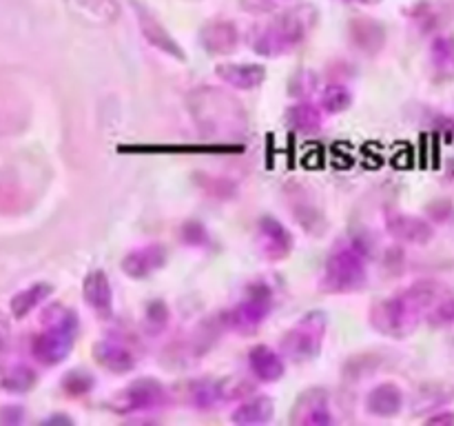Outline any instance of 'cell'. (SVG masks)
I'll list each match as a JSON object with an SVG mask.
<instances>
[{
    "instance_id": "ba28073f",
    "label": "cell",
    "mask_w": 454,
    "mask_h": 426,
    "mask_svg": "<svg viewBox=\"0 0 454 426\" xmlns=\"http://www.w3.org/2000/svg\"><path fill=\"white\" fill-rule=\"evenodd\" d=\"M168 404L167 386L153 377H137L131 384L124 386L115 398H111L109 408L120 415H131V413L158 411Z\"/></svg>"
},
{
    "instance_id": "7402d4cb",
    "label": "cell",
    "mask_w": 454,
    "mask_h": 426,
    "mask_svg": "<svg viewBox=\"0 0 454 426\" xmlns=\"http://www.w3.org/2000/svg\"><path fill=\"white\" fill-rule=\"evenodd\" d=\"M430 67L437 83L454 80V36L439 34L430 43Z\"/></svg>"
},
{
    "instance_id": "52a82bcc",
    "label": "cell",
    "mask_w": 454,
    "mask_h": 426,
    "mask_svg": "<svg viewBox=\"0 0 454 426\" xmlns=\"http://www.w3.org/2000/svg\"><path fill=\"white\" fill-rule=\"evenodd\" d=\"M273 311V288L264 282H255L247 288V296L224 315V324L235 333L251 335L264 324Z\"/></svg>"
},
{
    "instance_id": "603a6c76",
    "label": "cell",
    "mask_w": 454,
    "mask_h": 426,
    "mask_svg": "<svg viewBox=\"0 0 454 426\" xmlns=\"http://www.w3.org/2000/svg\"><path fill=\"white\" fill-rule=\"evenodd\" d=\"M275 413V404L269 395H255L251 399H244L238 408L233 411L231 420L233 424L251 426V424H266L270 422Z\"/></svg>"
},
{
    "instance_id": "836d02e7",
    "label": "cell",
    "mask_w": 454,
    "mask_h": 426,
    "mask_svg": "<svg viewBox=\"0 0 454 426\" xmlns=\"http://www.w3.org/2000/svg\"><path fill=\"white\" fill-rule=\"evenodd\" d=\"M242 7L247 9V12L262 13V12H270L275 4L269 3V0H242Z\"/></svg>"
},
{
    "instance_id": "5bb4252c",
    "label": "cell",
    "mask_w": 454,
    "mask_h": 426,
    "mask_svg": "<svg viewBox=\"0 0 454 426\" xmlns=\"http://www.w3.org/2000/svg\"><path fill=\"white\" fill-rule=\"evenodd\" d=\"M200 43L211 56H226L239 44V31L231 20H211L200 31Z\"/></svg>"
},
{
    "instance_id": "44dd1931",
    "label": "cell",
    "mask_w": 454,
    "mask_h": 426,
    "mask_svg": "<svg viewBox=\"0 0 454 426\" xmlns=\"http://www.w3.org/2000/svg\"><path fill=\"white\" fill-rule=\"evenodd\" d=\"M350 38L362 51L380 53L386 44V27L375 18L357 16L350 22Z\"/></svg>"
},
{
    "instance_id": "30bf717a",
    "label": "cell",
    "mask_w": 454,
    "mask_h": 426,
    "mask_svg": "<svg viewBox=\"0 0 454 426\" xmlns=\"http://www.w3.org/2000/svg\"><path fill=\"white\" fill-rule=\"evenodd\" d=\"M257 247L266 260L279 262L293 251V235L282 222L266 216L257 225Z\"/></svg>"
},
{
    "instance_id": "484cf974",
    "label": "cell",
    "mask_w": 454,
    "mask_h": 426,
    "mask_svg": "<svg viewBox=\"0 0 454 426\" xmlns=\"http://www.w3.org/2000/svg\"><path fill=\"white\" fill-rule=\"evenodd\" d=\"M51 293H53V287L47 282H35V284H31V287L22 288L20 293H16V296L12 297L13 318L22 320L25 315H29L31 311L38 309V306L43 304V302L47 300Z\"/></svg>"
},
{
    "instance_id": "2e32d148",
    "label": "cell",
    "mask_w": 454,
    "mask_h": 426,
    "mask_svg": "<svg viewBox=\"0 0 454 426\" xmlns=\"http://www.w3.org/2000/svg\"><path fill=\"white\" fill-rule=\"evenodd\" d=\"M67 7L78 20L93 27L114 25L120 18V4L115 0H67Z\"/></svg>"
},
{
    "instance_id": "4dcf8cb0",
    "label": "cell",
    "mask_w": 454,
    "mask_h": 426,
    "mask_svg": "<svg viewBox=\"0 0 454 426\" xmlns=\"http://www.w3.org/2000/svg\"><path fill=\"white\" fill-rule=\"evenodd\" d=\"M171 311L162 300H153L145 311V327L149 333H160L168 327Z\"/></svg>"
},
{
    "instance_id": "7a4b0ae2",
    "label": "cell",
    "mask_w": 454,
    "mask_h": 426,
    "mask_svg": "<svg viewBox=\"0 0 454 426\" xmlns=\"http://www.w3.org/2000/svg\"><path fill=\"white\" fill-rule=\"evenodd\" d=\"M317 9L313 4H297L286 9L266 25L255 27L248 36V44L255 53L266 58H278L293 51L297 44L306 40V36L317 25Z\"/></svg>"
},
{
    "instance_id": "d6986e66",
    "label": "cell",
    "mask_w": 454,
    "mask_h": 426,
    "mask_svg": "<svg viewBox=\"0 0 454 426\" xmlns=\"http://www.w3.org/2000/svg\"><path fill=\"white\" fill-rule=\"evenodd\" d=\"M403 408V390L395 382H381L366 395V411L375 417H395Z\"/></svg>"
},
{
    "instance_id": "7c38bea8",
    "label": "cell",
    "mask_w": 454,
    "mask_h": 426,
    "mask_svg": "<svg viewBox=\"0 0 454 426\" xmlns=\"http://www.w3.org/2000/svg\"><path fill=\"white\" fill-rule=\"evenodd\" d=\"M386 226H388L393 238L406 244H428L434 235L433 225L428 220L419 216H408L402 211L386 213Z\"/></svg>"
},
{
    "instance_id": "f1b7e54d",
    "label": "cell",
    "mask_w": 454,
    "mask_h": 426,
    "mask_svg": "<svg viewBox=\"0 0 454 426\" xmlns=\"http://www.w3.org/2000/svg\"><path fill=\"white\" fill-rule=\"evenodd\" d=\"M353 105V91L346 84H328L322 91V106L328 114H341Z\"/></svg>"
},
{
    "instance_id": "277c9868",
    "label": "cell",
    "mask_w": 454,
    "mask_h": 426,
    "mask_svg": "<svg viewBox=\"0 0 454 426\" xmlns=\"http://www.w3.org/2000/svg\"><path fill=\"white\" fill-rule=\"evenodd\" d=\"M195 122L207 138H231L238 136L247 124L239 102L229 93L215 87H204L195 91L189 100Z\"/></svg>"
},
{
    "instance_id": "ffe728a7",
    "label": "cell",
    "mask_w": 454,
    "mask_h": 426,
    "mask_svg": "<svg viewBox=\"0 0 454 426\" xmlns=\"http://www.w3.org/2000/svg\"><path fill=\"white\" fill-rule=\"evenodd\" d=\"M93 359L111 373H129L136 367V355L131 353V349L114 340L96 342L93 344Z\"/></svg>"
},
{
    "instance_id": "1f68e13d",
    "label": "cell",
    "mask_w": 454,
    "mask_h": 426,
    "mask_svg": "<svg viewBox=\"0 0 454 426\" xmlns=\"http://www.w3.org/2000/svg\"><path fill=\"white\" fill-rule=\"evenodd\" d=\"M182 242L189 244V247H207L211 238H208V231L202 222L189 220L182 225Z\"/></svg>"
},
{
    "instance_id": "f546056e",
    "label": "cell",
    "mask_w": 454,
    "mask_h": 426,
    "mask_svg": "<svg viewBox=\"0 0 454 426\" xmlns=\"http://www.w3.org/2000/svg\"><path fill=\"white\" fill-rule=\"evenodd\" d=\"M430 327L443 328L454 324V296H439L437 302L426 313Z\"/></svg>"
},
{
    "instance_id": "e0dca14e",
    "label": "cell",
    "mask_w": 454,
    "mask_h": 426,
    "mask_svg": "<svg viewBox=\"0 0 454 426\" xmlns=\"http://www.w3.org/2000/svg\"><path fill=\"white\" fill-rule=\"evenodd\" d=\"M248 367L255 373V377L264 384H273V382L282 380L286 373V362H284L282 353L266 344H257L248 351Z\"/></svg>"
},
{
    "instance_id": "8fae6325",
    "label": "cell",
    "mask_w": 454,
    "mask_h": 426,
    "mask_svg": "<svg viewBox=\"0 0 454 426\" xmlns=\"http://www.w3.org/2000/svg\"><path fill=\"white\" fill-rule=\"evenodd\" d=\"M291 422L301 426H331L335 417L328 411V395L324 389L306 390L293 406Z\"/></svg>"
},
{
    "instance_id": "9a60e30c",
    "label": "cell",
    "mask_w": 454,
    "mask_h": 426,
    "mask_svg": "<svg viewBox=\"0 0 454 426\" xmlns=\"http://www.w3.org/2000/svg\"><path fill=\"white\" fill-rule=\"evenodd\" d=\"M215 74L229 87L242 89V91H253L266 80V69L257 62H224V65H217Z\"/></svg>"
},
{
    "instance_id": "cb8c5ba5",
    "label": "cell",
    "mask_w": 454,
    "mask_h": 426,
    "mask_svg": "<svg viewBox=\"0 0 454 426\" xmlns=\"http://www.w3.org/2000/svg\"><path fill=\"white\" fill-rule=\"evenodd\" d=\"M186 399H189L191 406H195L198 411H208V408H213L217 402L224 399V393H222V382L208 380V377L193 380L189 384V390H186Z\"/></svg>"
},
{
    "instance_id": "d4e9b609",
    "label": "cell",
    "mask_w": 454,
    "mask_h": 426,
    "mask_svg": "<svg viewBox=\"0 0 454 426\" xmlns=\"http://www.w3.org/2000/svg\"><path fill=\"white\" fill-rule=\"evenodd\" d=\"M38 382V375L27 364H7L0 367V389L7 393H27Z\"/></svg>"
},
{
    "instance_id": "e575fe53",
    "label": "cell",
    "mask_w": 454,
    "mask_h": 426,
    "mask_svg": "<svg viewBox=\"0 0 454 426\" xmlns=\"http://www.w3.org/2000/svg\"><path fill=\"white\" fill-rule=\"evenodd\" d=\"M43 424H49V426H53V424H62V426H67V424H74V417H69V415H60V413H58V415H51V417H47V420H43Z\"/></svg>"
},
{
    "instance_id": "83f0119b",
    "label": "cell",
    "mask_w": 454,
    "mask_h": 426,
    "mask_svg": "<svg viewBox=\"0 0 454 426\" xmlns=\"http://www.w3.org/2000/svg\"><path fill=\"white\" fill-rule=\"evenodd\" d=\"M60 386L69 398H82V395L91 393L93 390L96 377L89 371H82V368H71V371H67L65 375H62Z\"/></svg>"
},
{
    "instance_id": "d590c367",
    "label": "cell",
    "mask_w": 454,
    "mask_h": 426,
    "mask_svg": "<svg viewBox=\"0 0 454 426\" xmlns=\"http://www.w3.org/2000/svg\"><path fill=\"white\" fill-rule=\"evenodd\" d=\"M357 3H362V4H380L381 0H357Z\"/></svg>"
},
{
    "instance_id": "4316f807",
    "label": "cell",
    "mask_w": 454,
    "mask_h": 426,
    "mask_svg": "<svg viewBox=\"0 0 454 426\" xmlns=\"http://www.w3.org/2000/svg\"><path fill=\"white\" fill-rule=\"evenodd\" d=\"M286 122L300 133H315L322 129L324 115L322 109L313 102H297L286 111Z\"/></svg>"
},
{
    "instance_id": "d6a6232c",
    "label": "cell",
    "mask_w": 454,
    "mask_h": 426,
    "mask_svg": "<svg viewBox=\"0 0 454 426\" xmlns=\"http://www.w3.org/2000/svg\"><path fill=\"white\" fill-rule=\"evenodd\" d=\"M426 424L430 426H454V411H442L437 415H430L426 420Z\"/></svg>"
},
{
    "instance_id": "6da1fadb",
    "label": "cell",
    "mask_w": 454,
    "mask_h": 426,
    "mask_svg": "<svg viewBox=\"0 0 454 426\" xmlns=\"http://www.w3.org/2000/svg\"><path fill=\"white\" fill-rule=\"evenodd\" d=\"M442 296V288L433 280H421L395 296L380 300L371 311L372 328L381 335L403 340L417 331L421 320L426 318L430 306Z\"/></svg>"
},
{
    "instance_id": "9c48e42d",
    "label": "cell",
    "mask_w": 454,
    "mask_h": 426,
    "mask_svg": "<svg viewBox=\"0 0 454 426\" xmlns=\"http://www.w3.org/2000/svg\"><path fill=\"white\" fill-rule=\"evenodd\" d=\"M131 7L133 12H136L137 25H140V31L146 38V43L153 44L155 49H160V51L167 53V56L177 58V60H184L186 58L184 49L180 47V43H177L171 34H168L167 27H164L162 22H160L158 18L145 7V4L137 3V0H131Z\"/></svg>"
},
{
    "instance_id": "5b68a950",
    "label": "cell",
    "mask_w": 454,
    "mask_h": 426,
    "mask_svg": "<svg viewBox=\"0 0 454 426\" xmlns=\"http://www.w3.org/2000/svg\"><path fill=\"white\" fill-rule=\"evenodd\" d=\"M47 327L31 340V355L43 367H58L69 358L78 337V313L74 309H56L44 320Z\"/></svg>"
},
{
    "instance_id": "ac0fdd59",
    "label": "cell",
    "mask_w": 454,
    "mask_h": 426,
    "mask_svg": "<svg viewBox=\"0 0 454 426\" xmlns=\"http://www.w3.org/2000/svg\"><path fill=\"white\" fill-rule=\"evenodd\" d=\"M82 297L98 315L109 318L114 311V288H111L109 275L100 269L91 271L82 282Z\"/></svg>"
},
{
    "instance_id": "3957f363",
    "label": "cell",
    "mask_w": 454,
    "mask_h": 426,
    "mask_svg": "<svg viewBox=\"0 0 454 426\" xmlns=\"http://www.w3.org/2000/svg\"><path fill=\"white\" fill-rule=\"evenodd\" d=\"M368 257L371 244L364 235H348L337 244L335 251L328 256L324 269L322 288L326 293H353L359 291L366 282Z\"/></svg>"
},
{
    "instance_id": "4fadbf2b",
    "label": "cell",
    "mask_w": 454,
    "mask_h": 426,
    "mask_svg": "<svg viewBox=\"0 0 454 426\" xmlns=\"http://www.w3.org/2000/svg\"><path fill=\"white\" fill-rule=\"evenodd\" d=\"M164 264H167V248L162 244H145L124 256L122 271L129 278L142 280L162 269Z\"/></svg>"
},
{
    "instance_id": "8992f818",
    "label": "cell",
    "mask_w": 454,
    "mask_h": 426,
    "mask_svg": "<svg viewBox=\"0 0 454 426\" xmlns=\"http://www.w3.org/2000/svg\"><path fill=\"white\" fill-rule=\"evenodd\" d=\"M326 328L328 315L324 311H309L284 333L279 342V353L284 359H291L295 364L310 362L322 353Z\"/></svg>"
}]
</instances>
